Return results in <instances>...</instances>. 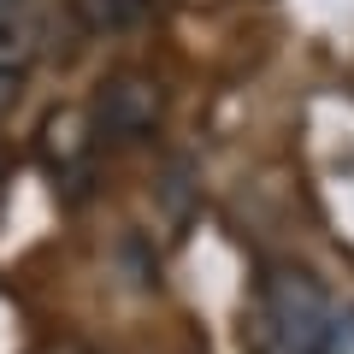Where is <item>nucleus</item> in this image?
<instances>
[{
    "label": "nucleus",
    "instance_id": "nucleus-1",
    "mask_svg": "<svg viewBox=\"0 0 354 354\" xmlns=\"http://www.w3.org/2000/svg\"><path fill=\"white\" fill-rule=\"evenodd\" d=\"M330 290L307 266H266L248 307V348L254 354H319L330 330Z\"/></svg>",
    "mask_w": 354,
    "mask_h": 354
},
{
    "label": "nucleus",
    "instance_id": "nucleus-2",
    "mask_svg": "<svg viewBox=\"0 0 354 354\" xmlns=\"http://www.w3.org/2000/svg\"><path fill=\"white\" fill-rule=\"evenodd\" d=\"M165 118V95L148 71H113L101 77L95 101H88V130L95 142H113V148H136L160 130Z\"/></svg>",
    "mask_w": 354,
    "mask_h": 354
},
{
    "label": "nucleus",
    "instance_id": "nucleus-3",
    "mask_svg": "<svg viewBox=\"0 0 354 354\" xmlns=\"http://www.w3.org/2000/svg\"><path fill=\"white\" fill-rule=\"evenodd\" d=\"M95 130H88V113H77V106H59V113L41 118V136H36V160L41 171L53 177V189H65L77 201V195L88 189V177H95Z\"/></svg>",
    "mask_w": 354,
    "mask_h": 354
},
{
    "label": "nucleus",
    "instance_id": "nucleus-4",
    "mask_svg": "<svg viewBox=\"0 0 354 354\" xmlns=\"http://www.w3.org/2000/svg\"><path fill=\"white\" fill-rule=\"evenodd\" d=\"M148 6L153 0H77V18H83V30H95V36H118V30L142 24Z\"/></svg>",
    "mask_w": 354,
    "mask_h": 354
},
{
    "label": "nucleus",
    "instance_id": "nucleus-5",
    "mask_svg": "<svg viewBox=\"0 0 354 354\" xmlns=\"http://www.w3.org/2000/svg\"><path fill=\"white\" fill-rule=\"evenodd\" d=\"M319 354H354V307L330 313V330H325V342H319Z\"/></svg>",
    "mask_w": 354,
    "mask_h": 354
},
{
    "label": "nucleus",
    "instance_id": "nucleus-6",
    "mask_svg": "<svg viewBox=\"0 0 354 354\" xmlns=\"http://www.w3.org/2000/svg\"><path fill=\"white\" fill-rule=\"evenodd\" d=\"M24 77L30 71H18V65H0V113H12V101L24 95Z\"/></svg>",
    "mask_w": 354,
    "mask_h": 354
},
{
    "label": "nucleus",
    "instance_id": "nucleus-7",
    "mask_svg": "<svg viewBox=\"0 0 354 354\" xmlns=\"http://www.w3.org/2000/svg\"><path fill=\"white\" fill-rule=\"evenodd\" d=\"M18 6H24V0H0V24H6V18H18Z\"/></svg>",
    "mask_w": 354,
    "mask_h": 354
},
{
    "label": "nucleus",
    "instance_id": "nucleus-8",
    "mask_svg": "<svg viewBox=\"0 0 354 354\" xmlns=\"http://www.w3.org/2000/svg\"><path fill=\"white\" fill-rule=\"evenodd\" d=\"M0 189H6V153H0Z\"/></svg>",
    "mask_w": 354,
    "mask_h": 354
}]
</instances>
